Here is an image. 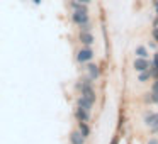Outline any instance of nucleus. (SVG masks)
I'll return each mask as SVG.
<instances>
[{
  "label": "nucleus",
  "mask_w": 158,
  "mask_h": 144,
  "mask_svg": "<svg viewBox=\"0 0 158 144\" xmlns=\"http://www.w3.org/2000/svg\"><path fill=\"white\" fill-rule=\"evenodd\" d=\"M92 82L94 80L90 78H83L82 80V83H80V90H82V97H85L87 100H90L92 103H95V98H97V95H95V90H94V86H92Z\"/></svg>",
  "instance_id": "nucleus-1"
},
{
  "label": "nucleus",
  "mask_w": 158,
  "mask_h": 144,
  "mask_svg": "<svg viewBox=\"0 0 158 144\" xmlns=\"http://www.w3.org/2000/svg\"><path fill=\"white\" fill-rule=\"evenodd\" d=\"M72 21L73 24H77L78 27L85 24H90V17H89V10H72Z\"/></svg>",
  "instance_id": "nucleus-2"
},
{
  "label": "nucleus",
  "mask_w": 158,
  "mask_h": 144,
  "mask_svg": "<svg viewBox=\"0 0 158 144\" xmlns=\"http://www.w3.org/2000/svg\"><path fill=\"white\" fill-rule=\"evenodd\" d=\"M92 59H94V51L89 48V46L82 48L78 53H77V61L82 63V65H85V63H90Z\"/></svg>",
  "instance_id": "nucleus-3"
},
{
  "label": "nucleus",
  "mask_w": 158,
  "mask_h": 144,
  "mask_svg": "<svg viewBox=\"0 0 158 144\" xmlns=\"http://www.w3.org/2000/svg\"><path fill=\"white\" fill-rule=\"evenodd\" d=\"M150 65H151V63L148 61L146 58H136V59H134V63H133L134 70H136V71H139V73L150 70Z\"/></svg>",
  "instance_id": "nucleus-4"
},
{
  "label": "nucleus",
  "mask_w": 158,
  "mask_h": 144,
  "mask_svg": "<svg viewBox=\"0 0 158 144\" xmlns=\"http://www.w3.org/2000/svg\"><path fill=\"white\" fill-rule=\"evenodd\" d=\"M75 117H77L78 122H89V120H90V110L78 107V109L75 110Z\"/></svg>",
  "instance_id": "nucleus-5"
},
{
  "label": "nucleus",
  "mask_w": 158,
  "mask_h": 144,
  "mask_svg": "<svg viewBox=\"0 0 158 144\" xmlns=\"http://www.w3.org/2000/svg\"><path fill=\"white\" fill-rule=\"evenodd\" d=\"M80 42H82L83 46H92L94 42H95V38H94L92 32H80Z\"/></svg>",
  "instance_id": "nucleus-6"
},
{
  "label": "nucleus",
  "mask_w": 158,
  "mask_h": 144,
  "mask_svg": "<svg viewBox=\"0 0 158 144\" xmlns=\"http://www.w3.org/2000/svg\"><path fill=\"white\" fill-rule=\"evenodd\" d=\"M87 71H89V76L92 80H97L100 76V68L97 65H94V63H89V65H87Z\"/></svg>",
  "instance_id": "nucleus-7"
},
{
  "label": "nucleus",
  "mask_w": 158,
  "mask_h": 144,
  "mask_svg": "<svg viewBox=\"0 0 158 144\" xmlns=\"http://www.w3.org/2000/svg\"><path fill=\"white\" fill-rule=\"evenodd\" d=\"M156 122H158V112H148L146 115H144V124H146L148 127H153Z\"/></svg>",
  "instance_id": "nucleus-8"
},
{
  "label": "nucleus",
  "mask_w": 158,
  "mask_h": 144,
  "mask_svg": "<svg viewBox=\"0 0 158 144\" xmlns=\"http://www.w3.org/2000/svg\"><path fill=\"white\" fill-rule=\"evenodd\" d=\"M70 142L72 144H83L85 142V137H83V134L80 130H75V132L70 134Z\"/></svg>",
  "instance_id": "nucleus-9"
},
{
  "label": "nucleus",
  "mask_w": 158,
  "mask_h": 144,
  "mask_svg": "<svg viewBox=\"0 0 158 144\" xmlns=\"http://www.w3.org/2000/svg\"><path fill=\"white\" fill-rule=\"evenodd\" d=\"M150 73L155 78H158V53H155V56H153V61L150 65Z\"/></svg>",
  "instance_id": "nucleus-10"
},
{
  "label": "nucleus",
  "mask_w": 158,
  "mask_h": 144,
  "mask_svg": "<svg viewBox=\"0 0 158 144\" xmlns=\"http://www.w3.org/2000/svg\"><path fill=\"white\" fill-rule=\"evenodd\" d=\"M77 103H78V107H82V109H87V110H92V107H94V103L90 102V100H87L85 97H80Z\"/></svg>",
  "instance_id": "nucleus-11"
},
{
  "label": "nucleus",
  "mask_w": 158,
  "mask_h": 144,
  "mask_svg": "<svg viewBox=\"0 0 158 144\" xmlns=\"http://www.w3.org/2000/svg\"><path fill=\"white\" fill-rule=\"evenodd\" d=\"M151 102L158 103V78L153 82V86H151Z\"/></svg>",
  "instance_id": "nucleus-12"
},
{
  "label": "nucleus",
  "mask_w": 158,
  "mask_h": 144,
  "mask_svg": "<svg viewBox=\"0 0 158 144\" xmlns=\"http://www.w3.org/2000/svg\"><path fill=\"white\" fill-rule=\"evenodd\" d=\"M78 130L83 134L85 139L90 136V127H89V124H87V122H78Z\"/></svg>",
  "instance_id": "nucleus-13"
},
{
  "label": "nucleus",
  "mask_w": 158,
  "mask_h": 144,
  "mask_svg": "<svg viewBox=\"0 0 158 144\" xmlns=\"http://www.w3.org/2000/svg\"><path fill=\"white\" fill-rule=\"evenodd\" d=\"M134 54H136V58H146L148 59V51L144 46H138L136 49H134Z\"/></svg>",
  "instance_id": "nucleus-14"
},
{
  "label": "nucleus",
  "mask_w": 158,
  "mask_h": 144,
  "mask_svg": "<svg viewBox=\"0 0 158 144\" xmlns=\"http://www.w3.org/2000/svg\"><path fill=\"white\" fill-rule=\"evenodd\" d=\"M151 76H153V75L150 73V70H146V71H141V73H139V78H138V80H139L141 83H144V82H148Z\"/></svg>",
  "instance_id": "nucleus-15"
},
{
  "label": "nucleus",
  "mask_w": 158,
  "mask_h": 144,
  "mask_svg": "<svg viewBox=\"0 0 158 144\" xmlns=\"http://www.w3.org/2000/svg\"><path fill=\"white\" fill-rule=\"evenodd\" d=\"M151 36H153V41L158 44V26H155L153 31H151Z\"/></svg>",
  "instance_id": "nucleus-16"
},
{
  "label": "nucleus",
  "mask_w": 158,
  "mask_h": 144,
  "mask_svg": "<svg viewBox=\"0 0 158 144\" xmlns=\"http://www.w3.org/2000/svg\"><path fill=\"white\" fill-rule=\"evenodd\" d=\"M80 32H92V26H90V24L82 26V27H80Z\"/></svg>",
  "instance_id": "nucleus-17"
},
{
  "label": "nucleus",
  "mask_w": 158,
  "mask_h": 144,
  "mask_svg": "<svg viewBox=\"0 0 158 144\" xmlns=\"http://www.w3.org/2000/svg\"><path fill=\"white\" fill-rule=\"evenodd\" d=\"M110 144H119V137L114 136V137H112V141H110Z\"/></svg>",
  "instance_id": "nucleus-18"
},
{
  "label": "nucleus",
  "mask_w": 158,
  "mask_h": 144,
  "mask_svg": "<svg viewBox=\"0 0 158 144\" xmlns=\"http://www.w3.org/2000/svg\"><path fill=\"white\" fill-rule=\"evenodd\" d=\"M151 130H153V132H158V122H156V124H155V126H153V127H151Z\"/></svg>",
  "instance_id": "nucleus-19"
},
{
  "label": "nucleus",
  "mask_w": 158,
  "mask_h": 144,
  "mask_svg": "<svg viewBox=\"0 0 158 144\" xmlns=\"http://www.w3.org/2000/svg\"><path fill=\"white\" fill-rule=\"evenodd\" d=\"M78 2H82V4H85V5H89L90 2H92V0H78Z\"/></svg>",
  "instance_id": "nucleus-20"
},
{
  "label": "nucleus",
  "mask_w": 158,
  "mask_h": 144,
  "mask_svg": "<svg viewBox=\"0 0 158 144\" xmlns=\"http://www.w3.org/2000/svg\"><path fill=\"white\" fill-rule=\"evenodd\" d=\"M148 144H158V141L156 139H150V141H148Z\"/></svg>",
  "instance_id": "nucleus-21"
},
{
  "label": "nucleus",
  "mask_w": 158,
  "mask_h": 144,
  "mask_svg": "<svg viewBox=\"0 0 158 144\" xmlns=\"http://www.w3.org/2000/svg\"><path fill=\"white\" fill-rule=\"evenodd\" d=\"M32 2H34L36 5H39V4H41V0H32Z\"/></svg>",
  "instance_id": "nucleus-22"
},
{
  "label": "nucleus",
  "mask_w": 158,
  "mask_h": 144,
  "mask_svg": "<svg viewBox=\"0 0 158 144\" xmlns=\"http://www.w3.org/2000/svg\"><path fill=\"white\" fill-rule=\"evenodd\" d=\"M156 17H158V7H156Z\"/></svg>",
  "instance_id": "nucleus-23"
}]
</instances>
